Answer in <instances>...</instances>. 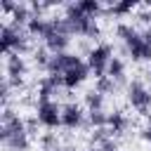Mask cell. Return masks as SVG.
<instances>
[{
  "instance_id": "1",
  "label": "cell",
  "mask_w": 151,
  "mask_h": 151,
  "mask_svg": "<svg viewBox=\"0 0 151 151\" xmlns=\"http://www.w3.org/2000/svg\"><path fill=\"white\" fill-rule=\"evenodd\" d=\"M125 97H127V104L134 111H139L142 116H149V111H151V87L144 80H139V78L130 80L127 87H125Z\"/></svg>"
},
{
  "instance_id": "2",
  "label": "cell",
  "mask_w": 151,
  "mask_h": 151,
  "mask_svg": "<svg viewBox=\"0 0 151 151\" xmlns=\"http://www.w3.org/2000/svg\"><path fill=\"white\" fill-rule=\"evenodd\" d=\"M113 57H116V54H113V45H111V42H97V45L92 47V52L87 54L85 61H87L94 80H99V78L106 76V66H109V61H111Z\"/></svg>"
},
{
  "instance_id": "3",
  "label": "cell",
  "mask_w": 151,
  "mask_h": 151,
  "mask_svg": "<svg viewBox=\"0 0 151 151\" xmlns=\"http://www.w3.org/2000/svg\"><path fill=\"white\" fill-rule=\"evenodd\" d=\"M61 109L64 104H59L57 99H50V101H35V116L40 120L42 127H47L50 132L61 127Z\"/></svg>"
},
{
  "instance_id": "4",
  "label": "cell",
  "mask_w": 151,
  "mask_h": 151,
  "mask_svg": "<svg viewBox=\"0 0 151 151\" xmlns=\"http://www.w3.org/2000/svg\"><path fill=\"white\" fill-rule=\"evenodd\" d=\"M123 54L132 61H151V45L144 40V33H134L130 40L123 42Z\"/></svg>"
},
{
  "instance_id": "5",
  "label": "cell",
  "mask_w": 151,
  "mask_h": 151,
  "mask_svg": "<svg viewBox=\"0 0 151 151\" xmlns=\"http://www.w3.org/2000/svg\"><path fill=\"white\" fill-rule=\"evenodd\" d=\"M87 120V113L83 111V106L78 101H66L64 109H61V127L66 130H78L83 127Z\"/></svg>"
},
{
  "instance_id": "6",
  "label": "cell",
  "mask_w": 151,
  "mask_h": 151,
  "mask_svg": "<svg viewBox=\"0 0 151 151\" xmlns=\"http://www.w3.org/2000/svg\"><path fill=\"white\" fill-rule=\"evenodd\" d=\"M83 57L80 54H73V52H59V54H52L50 64H47V76H64L68 68H73L76 64H80Z\"/></svg>"
},
{
  "instance_id": "7",
  "label": "cell",
  "mask_w": 151,
  "mask_h": 151,
  "mask_svg": "<svg viewBox=\"0 0 151 151\" xmlns=\"http://www.w3.org/2000/svg\"><path fill=\"white\" fill-rule=\"evenodd\" d=\"M64 78L61 76H42L38 80V101H50L61 94Z\"/></svg>"
},
{
  "instance_id": "8",
  "label": "cell",
  "mask_w": 151,
  "mask_h": 151,
  "mask_svg": "<svg viewBox=\"0 0 151 151\" xmlns=\"http://www.w3.org/2000/svg\"><path fill=\"white\" fill-rule=\"evenodd\" d=\"M92 76V71H90V66H87V61L83 59L80 64H76L73 68H68L61 78H64V90L66 92H71V90H76V87H80L87 78Z\"/></svg>"
},
{
  "instance_id": "9",
  "label": "cell",
  "mask_w": 151,
  "mask_h": 151,
  "mask_svg": "<svg viewBox=\"0 0 151 151\" xmlns=\"http://www.w3.org/2000/svg\"><path fill=\"white\" fill-rule=\"evenodd\" d=\"M5 76L7 78H26L28 76V64L21 54L12 52V54H5Z\"/></svg>"
},
{
  "instance_id": "10",
  "label": "cell",
  "mask_w": 151,
  "mask_h": 151,
  "mask_svg": "<svg viewBox=\"0 0 151 151\" xmlns=\"http://www.w3.org/2000/svg\"><path fill=\"white\" fill-rule=\"evenodd\" d=\"M42 45H45L52 54L68 52V47H71V35H64V33H52L50 38H45V40H42Z\"/></svg>"
},
{
  "instance_id": "11",
  "label": "cell",
  "mask_w": 151,
  "mask_h": 151,
  "mask_svg": "<svg viewBox=\"0 0 151 151\" xmlns=\"http://www.w3.org/2000/svg\"><path fill=\"white\" fill-rule=\"evenodd\" d=\"M134 9H139V5H137L134 0H118V2H111V5L104 9V14H106V17H127V14H132Z\"/></svg>"
},
{
  "instance_id": "12",
  "label": "cell",
  "mask_w": 151,
  "mask_h": 151,
  "mask_svg": "<svg viewBox=\"0 0 151 151\" xmlns=\"http://www.w3.org/2000/svg\"><path fill=\"white\" fill-rule=\"evenodd\" d=\"M19 132H26V118L24 116H17L9 123L0 125V142H7L12 134H19Z\"/></svg>"
},
{
  "instance_id": "13",
  "label": "cell",
  "mask_w": 151,
  "mask_h": 151,
  "mask_svg": "<svg viewBox=\"0 0 151 151\" xmlns=\"http://www.w3.org/2000/svg\"><path fill=\"white\" fill-rule=\"evenodd\" d=\"M106 127L113 132V137H116V134H123V132L130 127V118H127L120 109H116V111L109 113V125H106Z\"/></svg>"
},
{
  "instance_id": "14",
  "label": "cell",
  "mask_w": 151,
  "mask_h": 151,
  "mask_svg": "<svg viewBox=\"0 0 151 151\" xmlns=\"http://www.w3.org/2000/svg\"><path fill=\"white\" fill-rule=\"evenodd\" d=\"M2 146H5L7 151H28V149H31V134H28V132L12 134L7 142H2Z\"/></svg>"
},
{
  "instance_id": "15",
  "label": "cell",
  "mask_w": 151,
  "mask_h": 151,
  "mask_svg": "<svg viewBox=\"0 0 151 151\" xmlns=\"http://www.w3.org/2000/svg\"><path fill=\"white\" fill-rule=\"evenodd\" d=\"M83 104H85V109H87V111H104L106 97L92 87V90H87V92L83 94Z\"/></svg>"
},
{
  "instance_id": "16",
  "label": "cell",
  "mask_w": 151,
  "mask_h": 151,
  "mask_svg": "<svg viewBox=\"0 0 151 151\" xmlns=\"http://www.w3.org/2000/svg\"><path fill=\"white\" fill-rule=\"evenodd\" d=\"M78 7L83 9V14L85 17H90V19H97V17H101L104 14V2L101 0H78Z\"/></svg>"
},
{
  "instance_id": "17",
  "label": "cell",
  "mask_w": 151,
  "mask_h": 151,
  "mask_svg": "<svg viewBox=\"0 0 151 151\" xmlns=\"http://www.w3.org/2000/svg\"><path fill=\"white\" fill-rule=\"evenodd\" d=\"M109 125V113L106 111H87V120H85V130H97V127H106Z\"/></svg>"
},
{
  "instance_id": "18",
  "label": "cell",
  "mask_w": 151,
  "mask_h": 151,
  "mask_svg": "<svg viewBox=\"0 0 151 151\" xmlns=\"http://www.w3.org/2000/svg\"><path fill=\"white\" fill-rule=\"evenodd\" d=\"M31 57H33V64H35V68H42V71H47V64H50V59H52V52H50L45 45H38V47L31 52Z\"/></svg>"
},
{
  "instance_id": "19",
  "label": "cell",
  "mask_w": 151,
  "mask_h": 151,
  "mask_svg": "<svg viewBox=\"0 0 151 151\" xmlns=\"http://www.w3.org/2000/svg\"><path fill=\"white\" fill-rule=\"evenodd\" d=\"M94 90L97 92H101L104 97L106 94H116L120 87H118V83L113 80V78H109V76H104V78H99V80H94Z\"/></svg>"
},
{
  "instance_id": "20",
  "label": "cell",
  "mask_w": 151,
  "mask_h": 151,
  "mask_svg": "<svg viewBox=\"0 0 151 151\" xmlns=\"http://www.w3.org/2000/svg\"><path fill=\"white\" fill-rule=\"evenodd\" d=\"M113 137V132L109 130V127H97V130H92L90 132V146H94V149H99L106 139H111Z\"/></svg>"
},
{
  "instance_id": "21",
  "label": "cell",
  "mask_w": 151,
  "mask_h": 151,
  "mask_svg": "<svg viewBox=\"0 0 151 151\" xmlns=\"http://www.w3.org/2000/svg\"><path fill=\"white\" fill-rule=\"evenodd\" d=\"M64 19L73 24V21H83L85 14H83V9L78 7V2H66V5H64Z\"/></svg>"
},
{
  "instance_id": "22",
  "label": "cell",
  "mask_w": 151,
  "mask_h": 151,
  "mask_svg": "<svg viewBox=\"0 0 151 151\" xmlns=\"http://www.w3.org/2000/svg\"><path fill=\"white\" fill-rule=\"evenodd\" d=\"M38 144H40V149H42V151L59 149V137H57V132H42V134L38 137Z\"/></svg>"
},
{
  "instance_id": "23",
  "label": "cell",
  "mask_w": 151,
  "mask_h": 151,
  "mask_svg": "<svg viewBox=\"0 0 151 151\" xmlns=\"http://www.w3.org/2000/svg\"><path fill=\"white\" fill-rule=\"evenodd\" d=\"M134 33H137V28H134L132 24H127V21L116 24V38H118V40H123V42H125V40H130Z\"/></svg>"
},
{
  "instance_id": "24",
  "label": "cell",
  "mask_w": 151,
  "mask_h": 151,
  "mask_svg": "<svg viewBox=\"0 0 151 151\" xmlns=\"http://www.w3.org/2000/svg\"><path fill=\"white\" fill-rule=\"evenodd\" d=\"M38 127H40L38 116H35V113H33V116H26V132H28V134H38Z\"/></svg>"
},
{
  "instance_id": "25",
  "label": "cell",
  "mask_w": 151,
  "mask_h": 151,
  "mask_svg": "<svg viewBox=\"0 0 151 151\" xmlns=\"http://www.w3.org/2000/svg\"><path fill=\"white\" fill-rule=\"evenodd\" d=\"M137 21H139V24H149V26H151V12H149V7H146V5H144V7H139Z\"/></svg>"
},
{
  "instance_id": "26",
  "label": "cell",
  "mask_w": 151,
  "mask_h": 151,
  "mask_svg": "<svg viewBox=\"0 0 151 151\" xmlns=\"http://www.w3.org/2000/svg\"><path fill=\"white\" fill-rule=\"evenodd\" d=\"M14 7H17V2H12V0H0V12H2V14H9V17H12Z\"/></svg>"
},
{
  "instance_id": "27",
  "label": "cell",
  "mask_w": 151,
  "mask_h": 151,
  "mask_svg": "<svg viewBox=\"0 0 151 151\" xmlns=\"http://www.w3.org/2000/svg\"><path fill=\"white\" fill-rule=\"evenodd\" d=\"M99 151H120V149H118V142H116V137L106 139V142L99 146Z\"/></svg>"
},
{
  "instance_id": "28",
  "label": "cell",
  "mask_w": 151,
  "mask_h": 151,
  "mask_svg": "<svg viewBox=\"0 0 151 151\" xmlns=\"http://www.w3.org/2000/svg\"><path fill=\"white\" fill-rule=\"evenodd\" d=\"M17 116H19V113H17L12 106H2V123H9V120L17 118Z\"/></svg>"
},
{
  "instance_id": "29",
  "label": "cell",
  "mask_w": 151,
  "mask_h": 151,
  "mask_svg": "<svg viewBox=\"0 0 151 151\" xmlns=\"http://www.w3.org/2000/svg\"><path fill=\"white\" fill-rule=\"evenodd\" d=\"M142 139L151 144V118H149V123H146V125L142 127Z\"/></svg>"
},
{
  "instance_id": "30",
  "label": "cell",
  "mask_w": 151,
  "mask_h": 151,
  "mask_svg": "<svg viewBox=\"0 0 151 151\" xmlns=\"http://www.w3.org/2000/svg\"><path fill=\"white\" fill-rule=\"evenodd\" d=\"M144 40H146V42H149V45H151V26H149V28H146V31H144Z\"/></svg>"
},
{
  "instance_id": "31",
  "label": "cell",
  "mask_w": 151,
  "mask_h": 151,
  "mask_svg": "<svg viewBox=\"0 0 151 151\" xmlns=\"http://www.w3.org/2000/svg\"><path fill=\"white\" fill-rule=\"evenodd\" d=\"M144 76H146V83H149V85H151V68H149V71H146V73H144Z\"/></svg>"
},
{
  "instance_id": "32",
  "label": "cell",
  "mask_w": 151,
  "mask_h": 151,
  "mask_svg": "<svg viewBox=\"0 0 151 151\" xmlns=\"http://www.w3.org/2000/svg\"><path fill=\"white\" fill-rule=\"evenodd\" d=\"M80 151H99V149H94V146H87V149H80Z\"/></svg>"
}]
</instances>
